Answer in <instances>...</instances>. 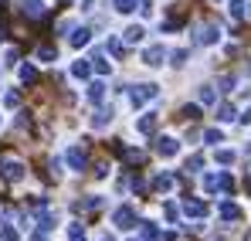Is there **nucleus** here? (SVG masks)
Returning a JSON list of instances; mask_svg holds the SVG:
<instances>
[{"label": "nucleus", "mask_w": 251, "mask_h": 241, "mask_svg": "<svg viewBox=\"0 0 251 241\" xmlns=\"http://www.w3.org/2000/svg\"><path fill=\"white\" fill-rule=\"evenodd\" d=\"M38 58H41V61H54V58H58V51H54L51 44H44V48H38Z\"/></svg>", "instance_id": "393cba45"}, {"label": "nucleus", "mask_w": 251, "mask_h": 241, "mask_svg": "<svg viewBox=\"0 0 251 241\" xmlns=\"http://www.w3.org/2000/svg\"><path fill=\"white\" fill-rule=\"evenodd\" d=\"M0 126H3V119H0Z\"/></svg>", "instance_id": "ea45409f"}, {"label": "nucleus", "mask_w": 251, "mask_h": 241, "mask_svg": "<svg viewBox=\"0 0 251 241\" xmlns=\"http://www.w3.org/2000/svg\"><path fill=\"white\" fill-rule=\"evenodd\" d=\"M217 214H221V221H241V217H245V211H241L238 204H231V201L221 204V207H217Z\"/></svg>", "instance_id": "20e7f679"}, {"label": "nucleus", "mask_w": 251, "mask_h": 241, "mask_svg": "<svg viewBox=\"0 0 251 241\" xmlns=\"http://www.w3.org/2000/svg\"><path fill=\"white\" fill-rule=\"evenodd\" d=\"M143 34H146V31H143L139 24H132V27H126V34H123V44H139V41H143Z\"/></svg>", "instance_id": "ddd939ff"}, {"label": "nucleus", "mask_w": 251, "mask_h": 241, "mask_svg": "<svg viewBox=\"0 0 251 241\" xmlns=\"http://www.w3.org/2000/svg\"><path fill=\"white\" fill-rule=\"evenodd\" d=\"M85 163H88V157H85V150H78V146H72V150H68V166L82 173V170H85Z\"/></svg>", "instance_id": "9d476101"}, {"label": "nucleus", "mask_w": 251, "mask_h": 241, "mask_svg": "<svg viewBox=\"0 0 251 241\" xmlns=\"http://www.w3.org/2000/svg\"><path fill=\"white\" fill-rule=\"evenodd\" d=\"M245 187H248V194H251V173H248V180H245Z\"/></svg>", "instance_id": "e433bc0d"}, {"label": "nucleus", "mask_w": 251, "mask_h": 241, "mask_svg": "<svg viewBox=\"0 0 251 241\" xmlns=\"http://www.w3.org/2000/svg\"><path fill=\"white\" fill-rule=\"evenodd\" d=\"M112 221H116V228H132V221H136V211H132V207H119V211H116V214H112Z\"/></svg>", "instance_id": "6e6552de"}, {"label": "nucleus", "mask_w": 251, "mask_h": 241, "mask_svg": "<svg viewBox=\"0 0 251 241\" xmlns=\"http://www.w3.org/2000/svg\"><path fill=\"white\" fill-rule=\"evenodd\" d=\"M156 129V112H146L143 119H136V133H143V136H150Z\"/></svg>", "instance_id": "9b49d317"}, {"label": "nucleus", "mask_w": 251, "mask_h": 241, "mask_svg": "<svg viewBox=\"0 0 251 241\" xmlns=\"http://www.w3.org/2000/svg\"><path fill=\"white\" fill-rule=\"evenodd\" d=\"M92 61H95V72H99V75H109V72H112V65H109V61H105L102 54H95Z\"/></svg>", "instance_id": "b1692460"}, {"label": "nucleus", "mask_w": 251, "mask_h": 241, "mask_svg": "<svg viewBox=\"0 0 251 241\" xmlns=\"http://www.w3.org/2000/svg\"><path fill=\"white\" fill-rule=\"evenodd\" d=\"M156 95H160L156 85H139V88L129 92V102H132V109H143V106H146L150 99H156Z\"/></svg>", "instance_id": "f257e3e1"}, {"label": "nucleus", "mask_w": 251, "mask_h": 241, "mask_svg": "<svg viewBox=\"0 0 251 241\" xmlns=\"http://www.w3.org/2000/svg\"><path fill=\"white\" fill-rule=\"evenodd\" d=\"M163 58H167V48H163V44H153V48H146V51H143V61H146V65H153V68H156V65H163Z\"/></svg>", "instance_id": "7ed1b4c3"}, {"label": "nucleus", "mask_w": 251, "mask_h": 241, "mask_svg": "<svg viewBox=\"0 0 251 241\" xmlns=\"http://www.w3.org/2000/svg\"><path fill=\"white\" fill-rule=\"evenodd\" d=\"M68 241H85V228L82 224H72V228H68Z\"/></svg>", "instance_id": "cd10ccee"}, {"label": "nucleus", "mask_w": 251, "mask_h": 241, "mask_svg": "<svg viewBox=\"0 0 251 241\" xmlns=\"http://www.w3.org/2000/svg\"><path fill=\"white\" fill-rule=\"evenodd\" d=\"M234 116H238V112H234V106H227V102H224V106L217 109V122H231Z\"/></svg>", "instance_id": "aec40b11"}, {"label": "nucleus", "mask_w": 251, "mask_h": 241, "mask_svg": "<svg viewBox=\"0 0 251 241\" xmlns=\"http://www.w3.org/2000/svg\"><path fill=\"white\" fill-rule=\"evenodd\" d=\"M136 3H139V0H116V10H119V14H132Z\"/></svg>", "instance_id": "bb28decb"}, {"label": "nucleus", "mask_w": 251, "mask_h": 241, "mask_svg": "<svg viewBox=\"0 0 251 241\" xmlns=\"http://www.w3.org/2000/svg\"><path fill=\"white\" fill-rule=\"evenodd\" d=\"M3 106H7V109H17V106H21V95H17V92H7V95H3Z\"/></svg>", "instance_id": "c756f323"}, {"label": "nucleus", "mask_w": 251, "mask_h": 241, "mask_svg": "<svg viewBox=\"0 0 251 241\" xmlns=\"http://www.w3.org/2000/svg\"><path fill=\"white\" fill-rule=\"evenodd\" d=\"M102 99H105V85H102V81H92V85H88V102L99 106Z\"/></svg>", "instance_id": "f8f14e48"}, {"label": "nucleus", "mask_w": 251, "mask_h": 241, "mask_svg": "<svg viewBox=\"0 0 251 241\" xmlns=\"http://www.w3.org/2000/svg\"><path fill=\"white\" fill-rule=\"evenodd\" d=\"M201 102H204V106H214V102H217V92H214L210 85H201Z\"/></svg>", "instance_id": "4be33fe9"}, {"label": "nucleus", "mask_w": 251, "mask_h": 241, "mask_svg": "<svg viewBox=\"0 0 251 241\" xmlns=\"http://www.w3.org/2000/svg\"><path fill=\"white\" fill-rule=\"evenodd\" d=\"M245 122H251V109H248V112H245Z\"/></svg>", "instance_id": "4c0bfd02"}, {"label": "nucleus", "mask_w": 251, "mask_h": 241, "mask_svg": "<svg viewBox=\"0 0 251 241\" xmlns=\"http://www.w3.org/2000/svg\"><path fill=\"white\" fill-rule=\"evenodd\" d=\"M3 38H7V27H3V24H0V41H3Z\"/></svg>", "instance_id": "c9c22d12"}, {"label": "nucleus", "mask_w": 251, "mask_h": 241, "mask_svg": "<svg viewBox=\"0 0 251 241\" xmlns=\"http://www.w3.org/2000/svg\"><path fill=\"white\" fill-rule=\"evenodd\" d=\"M109 122H112V109H99V112L92 116V126H95V129H105Z\"/></svg>", "instance_id": "4468645a"}, {"label": "nucleus", "mask_w": 251, "mask_h": 241, "mask_svg": "<svg viewBox=\"0 0 251 241\" xmlns=\"http://www.w3.org/2000/svg\"><path fill=\"white\" fill-rule=\"evenodd\" d=\"M245 7H248V3H245V0H231V17H234V21H241V17H245V14H248V10H245Z\"/></svg>", "instance_id": "5701e85b"}, {"label": "nucleus", "mask_w": 251, "mask_h": 241, "mask_svg": "<svg viewBox=\"0 0 251 241\" xmlns=\"http://www.w3.org/2000/svg\"><path fill=\"white\" fill-rule=\"evenodd\" d=\"M139 235H143L146 241L160 238V231H156V224H153V221H139Z\"/></svg>", "instance_id": "f3484780"}, {"label": "nucleus", "mask_w": 251, "mask_h": 241, "mask_svg": "<svg viewBox=\"0 0 251 241\" xmlns=\"http://www.w3.org/2000/svg\"><path fill=\"white\" fill-rule=\"evenodd\" d=\"M204 143H214V146L224 143V133H221V129H207V133H204Z\"/></svg>", "instance_id": "a878e982"}, {"label": "nucleus", "mask_w": 251, "mask_h": 241, "mask_svg": "<svg viewBox=\"0 0 251 241\" xmlns=\"http://www.w3.org/2000/svg\"><path fill=\"white\" fill-rule=\"evenodd\" d=\"M214 157H217V163H224V166H231V163L238 160V153H234V150H217Z\"/></svg>", "instance_id": "412c9836"}, {"label": "nucleus", "mask_w": 251, "mask_h": 241, "mask_svg": "<svg viewBox=\"0 0 251 241\" xmlns=\"http://www.w3.org/2000/svg\"><path fill=\"white\" fill-rule=\"evenodd\" d=\"M21 81H24V85H34V81H38V68H34V65H21Z\"/></svg>", "instance_id": "a211bd4d"}, {"label": "nucleus", "mask_w": 251, "mask_h": 241, "mask_svg": "<svg viewBox=\"0 0 251 241\" xmlns=\"http://www.w3.org/2000/svg\"><path fill=\"white\" fill-rule=\"evenodd\" d=\"M0 241H17V231H14L10 224H3V228H0Z\"/></svg>", "instance_id": "7c9ffc66"}, {"label": "nucleus", "mask_w": 251, "mask_h": 241, "mask_svg": "<svg viewBox=\"0 0 251 241\" xmlns=\"http://www.w3.org/2000/svg\"><path fill=\"white\" fill-rule=\"evenodd\" d=\"M183 116H187V119H201V106H187Z\"/></svg>", "instance_id": "473e14b6"}, {"label": "nucleus", "mask_w": 251, "mask_h": 241, "mask_svg": "<svg viewBox=\"0 0 251 241\" xmlns=\"http://www.w3.org/2000/svg\"><path fill=\"white\" fill-rule=\"evenodd\" d=\"M201 166H204V157H190V160H187V170H190V173H197Z\"/></svg>", "instance_id": "2f4dec72"}, {"label": "nucleus", "mask_w": 251, "mask_h": 241, "mask_svg": "<svg viewBox=\"0 0 251 241\" xmlns=\"http://www.w3.org/2000/svg\"><path fill=\"white\" fill-rule=\"evenodd\" d=\"M109 241H112V238H109Z\"/></svg>", "instance_id": "a19ab883"}, {"label": "nucleus", "mask_w": 251, "mask_h": 241, "mask_svg": "<svg viewBox=\"0 0 251 241\" xmlns=\"http://www.w3.org/2000/svg\"><path fill=\"white\" fill-rule=\"evenodd\" d=\"M21 14L31 17V21H38V17H44V3L41 0H21Z\"/></svg>", "instance_id": "39448f33"}, {"label": "nucleus", "mask_w": 251, "mask_h": 241, "mask_svg": "<svg viewBox=\"0 0 251 241\" xmlns=\"http://www.w3.org/2000/svg\"><path fill=\"white\" fill-rule=\"evenodd\" d=\"M231 85H234V79H231V75H224V79H221V92H231Z\"/></svg>", "instance_id": "f704fd0d"}, {"label": "nucleus", "mask_w": 251, "mask_h": 241, "mask_svg": "<svg viewBox=\"0 0 251 241\" xmlns=\"http://www.w3.org/2000/svg\"><path fill=\"white\" fill-rule=\"evenodd\" d=\"M72 75H75V79H88V75H92V65H88V61H75V65H72Z\"/></svg>", "instance_id": "6ab92c4d"}, {"label": "nucleus", "mask_w": 251, "mask_h": 241, "mask_svg": "<svg viewBox=\"0 0 251 241\" xmlns=\"http://www.w3.org/2000/svg\"><path fill=\"white\" fill-rule=\"evenodd\" d=\"M183 214L201 221V217H207V204H204V201H190V197H187V201H183Z\"/></svg>", "instance_id": "0eeeda50"}, {"label": "nucleus", "mask_w": 251, "mask_h": 241, "mask_svg": "<svg viewBox=\"0 0 251 241\" xmlns=\"http://www.w3.org/2000/svg\"><path fill=\"white\" fill-rule=\"evenodd\" d=\"M153 190H160V194H167V190H173V177H170V173H160V177L153 180Z\"/></svg>", "instance_id": "dca6fc26"}, {"label": "nucleus", "mask_w": 251, "mask_h": 241, "mask_svg": "<svg viewBox=\"0 0 251 241\" xmlns=\"http://www.w3.org/2000/svg\"><path fill=\"white\" fill-rule=\"evenodd\" d=\"M245 241H251V231H248V235H245Z\"/></svg>", "instance_id": "58836bf2"}, {"label": "nucleus", "mask_w": 251, "mask_h": 241, "mask_svg": "<svg viewBox=\"0 0 251 241\" xmlns=\"http://www.w3.org/2000/svg\"><path fill=\"white\" fill-rule=\"evenodd\" d=\"M0 170H3V177H7L10 184L24 180V163H17V160H3V163H0Z\"/></svg>", "instance_id": "f03ea898"}, {"label": "nucleus", "mask_w": 251, "mask_h": 241, "mask_svg": "<svg viewBox=\"0 0 251 241\" xmlns=\"http://www.w3.org/2000/svg\"><path fill=\"white\" fill-rule=\"evenodd\" d=\"M105 51H112V54L119 58V54H123V41H119V38H109V41H105Z\"/></svg>", "instance_id": "c85d7f7f"}, {"label": "nucleus", "mask_w": 251, "mask_h": 241, "mask_svg": "<svg viewBox=\"0 0 251 241\" xmlns=\"http://www.w3.org/2000/svg\"><path fill=\"white\" fill-rule=\"evenodd\" d=\"M176 150H180V143H176L173 136H160V139H156V153H160V157H176Z\"/></svg>", "instance_id": "423d86ee"}, {"label": "nucleus", "mask_w": 251, "mask_h": 241, "mask_svg": "<svg viewBox=\"0 0 251 241\" xmlns=\"http://www.w3.org/2000/svg\"><path fill=\"white\" fill-rule=\"evenodd\" d=\"M217 38H221V31H217L214 24H207V27H201V31L194 34V44H214Z\"/></svg>", "instance_id": "1a4fd4ad"}, {"label": "nucleus", "mask_w": 251, "mask_h": 241, "mask_svg": "<svg viewBox=\"0 0 251 241\" xmlns=\"http://www.w3.org/2000/svg\"><path fill=\"white\" fill-rule=\"evenodd\" d=\"M132 190L143 194V190H146V180H143V177H132Z\"/></svg>", "instance_id": "72a5a7b5"}, {"label": "nucleus", "mask_w": 251, "mask_h": 241, "mask_svg": "<svg viewBox=\"0 0 251 241\" xmlns=\"http://www.w3.org/2000/svg\"><path fill=\"white\" fill-rule=\"evenodd\" d=\"M88 41H92V31H88V27H78V31L72 34V48H85Z\"/></svg>", "instance_id": "2eb2a0df"}]
</instances>
